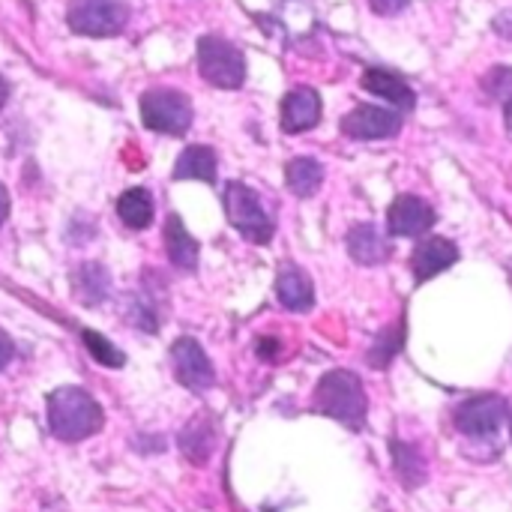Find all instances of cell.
<instances>
[{
    "label": "cell",
    "mask_w": 512,
    "mask_h": 512,
    "mask_svg": "<svg viewBox=\"0 0 512 512\" xmlns=\"http://www.w3.org/2000/svg\"><path fill=\"white\" fill-rule=\"evenodd\" d=\"M45 420H48V432L57 441L78 444V441H87L90 435H96L102 429L105 414L87 390L57 387L45 399Z\"/></svg>",
    "instance_id": "1"
},
{
    "label": "cell",
    "mask_w": 512,
    "mask_h": 512,
    "mask_svg": "<svg viewBox=\"0 0 512 512\" xmlns=\"http://www.w3.org/2000/svg\"><path fill=\"white\" fill-rule=\"evenodd\" d=\"M312 405L318 414L339 420L342 426H348L354 432H360L366 426V414H369L366 390H363L360 378L348 369L327 372L315 387Z\"/></svg>",
    "instance_id": "2"
},
{
    "label": "cell",
    "mask_w": 512,
    "mask_h": 512,
    "mask_svg": "<svg viewBox=\"0 0 512 512\" xmlns=\"http://www.w3.org/2000/svg\"><path fill=\"white\" fill-rule=\"evenodd\" d=\"M138 111H141V123L150 132L159 135H186L192 120H195V108L192 99L180 90H168V87H153L138 99Z\"/></svg>",
    "instance_id": "3"
},
{
    "label": "cell",
    "mask_w": 512,
    "mask_h": 512,
    "mask_svg": "<svg viewBox=\"0 0 512 512\" xmlns=\"http://www.w3.org/2000/svg\"><path fill=\"white\" fill-rule=\"evenodd\" d=\"M225 213H228V222L234 225V231H240L243 240L255 243V246H264L273 240V216L267 213L264 201L258 198V192H252L246 183H228L225 186Z\"/></svg>",
    "instance_id": "4"
},
{
    "label": "cell",
    "mask_w": 512,
    "mask_h": 512,
    "mask_svg": "<svg viewBox=\"0 0 512 512\" xmlns=\"http://www.w3.org/2000/svg\"><path fill=\"white\" fill-rule=\"evenodd\" d=\"M198 72L207 84L219 90H240L246 81V57L243 51L222 36L198 39Z\"/></svg>",
    "instance_id": "5"
},
{
    "label": "cell",
    "mask_w": 512,
    "mask_h": 512,
    "mask_svg": "<svg viewBox=\"0 0 512 512\" xmlns=\"http://www.w3.org/2000/svg\"><path fill=\"white\" fill-rule=\"evenodd\" d=\"M66 21H69V30L78 36L108 39L126 27L129 3L126 0H69Z\"/></svg>",
    "instance_id": "6"
},
{
    "label": "cell",
    "mask_w": 512,
    "mask_h": 512,
    "mask_svg": "<svg viewBox=\"0 0 512 512\" xmlns=\"http://www.w3.org/2000/svg\"><path fill=\"white\" fill-rule=\"evenodd\" d=\"M510 414V405L504 396H492V393H483V396H471L465 399L456 411H453V423L462 435L468 438H495L498 429L504 426Z\"/></svg>",
    "instance_id": "7"
},
{
    "label": "cell",
    "mask_w": 512,
    "mask_h": 512,
    "mask_svg": "<svg viewBox=\"0 0 512 512\" xmlns=\"http://www.w3.org/2000/svg\"><path fill=\"white\" fill-rule=\"evenodd\" d=\"M171 369H174V378L195 393H204L216 384V369H213L210 357L189 336H183L171 345Z\"/></svg>",
    "instance_id": "8"
},
{
    "label": "cell",
    "mask_w": 512,
    "mask_h": 512,
    "mask_svg": "<svg viewBox=\"0 0 512 512\" xmlns=\"http://www.w3.org/2000/svg\"><path fill=\"white\" fill-rule=\"evenodd\" d=\"M342 132L354 141H387L402 132V114L378 105H357L342 117Z\"/></svg>",
    "instance_id": "9"
},
{
    "label": "cell",
    "mask_w": 512,
    "mask_h": 512,
    "mask_svg": "<svg viewBox=\"0 0 512 512\" xmlns=\"http://www.w3.org/2000/svg\"><path fill=\"white\" fill-rule=\"evenodd\" d=\"M432 225H435V210L429 201H423L417 195H399L390 204V213H387L390 237H420Z\"/></svg>",
    "instance_id": "10"
},
{
    "label": "cell",
    "mask_w": 512,
    "mask_h": 512,
    "mask_svg": "<svg viewBox=\"0 0 512 512\" xmlns=\"http://www.w3.org/2000/svg\"><path fill=\"white\" fill-rule=\"evenodd\" d=\"M459 261V246L453 240L444 237H426L417 243V249L411 252V273L414 279L423 285L429 279H435L438 273L450 270Z\"/></svg>",
    "instance_id": "11"
},
{
    "label": "cell",
    "mask_w": 512,
    "mask_h": 512,
    "mask_svg": "<svg viewBox=\"0 0 512 512\" xmlns=\"http://www.w3.org/2000/svg\"><path fill=\"white\" fill-rule=\"evenodd\" d=\"M321 123V96L312 87H294L282 99V132L300 135Z\"/></svg>",
    "instance_id": "12"
},
{
    "label": "cell",
    "mask_w": 512,
    "mask_h": 512,
    "mask_svg": "<svg viewBox=\"0 0 512 512\" xmlns=\"http://www.w3.org/2000/svg\"><path fill=\"white\" fill-rule=\"evenodd\" d=\"M360 84H363V90H369V93L387 99V102L393 105V111H399V114H408V111H414V105H417V93H414L411 84H408L405 78H399L396 72H387V69H378V66H375V69H366V72H363Z\"/></svg>",
    "instance_id": "13"
},
{
    "label": "cell",
    "mask_w": 512,
    "mask_h": 512,
    "mask_svg": "<svg viewBox=\"0 0 512 512\" xmlns=\"http://www.w3.org/2000/svg\"><path fill=\"white\" fill-rule=\"evenodd\" d=\"M348 255L363 264V267H375V264H384L390 258V240L372 225V222H360L348 231Z\"/></svg>",
    "instance_id": "14"
},
{
    "label": "cell",
    "mask_w": 512,
    "mask_h": 512,
    "mask_svg": "<svg viewBox=\"0 0 512 512\" xmlns=\"http://www.w3.org/2000/svg\"><path fill=\"white\" fill-rule=\"evenodd\" d=\"M276 297L291 312H309L315 306L312 279L300 267H282V273L276 279Z\"/></svg>",
    "instance_id": "15"
},
{
    "label": "cell",
    "mask_w": 512,
    "mask_h": 512,
    "mask_svg": "<svg viewBox=\"0 0 512 512\" xmlns=\"http://www.w3.org/2000/svg\"><path fill=\"white\" fill-rule=\"evenodd\" d=\"M165 249H168V258L177 270L189 273L198 267V240L186 231V225L177 213H171L165 219Z\"/></svg>",
    "instance_id": "16"
},
{
    "label": "cell",
    "mask_w": 512,
    "mask_h": 512,
    "mask_svg": "<svg viewBox=\"0 0 512 512\" xmlns=\"http://www.w3.org/2000/svg\"><path fill=\"white\" fill-rule=\"evenodd\" d=\"M216 171H219V159L216 150L207 144H192L177 156L174 165V180H204V183H216Z\"/></svg>",
    "instance_id": "17"
},
{
    "label": "cell",
    "mask_w": 512,
    "mask_h": 512,
    "mask_svg": "<svg viewBox=\"0 0 512 512\" xmlns=\"http://www.w3.org/2000/svg\"><path fill=\"white\" fill-rule=\"evenodd\" d=\"M111 291V276L102 264H81L72 270V294L84 303V306H99L105 303Z\"/></svg>",
    "instance_id": "18"
},
{
    "label": "cell",
    "mask_w": 512,
    "mask_h": 512,
    "mask_svg": "<svg viewBox=\"0 0 512 512\" xmlns=\"http://www.w3.org/2000/svg\"><path fill=\"white\" fill-rule=\"evenodd\" d=\"M285 183L297 198H312L324 183V165L312 156H297L285 168Z\"/></svg>",
    "instance_id": "19"
},
{
    "label": "cell",
    "mask_w": 512,
    "mask_h": 512,
    "mask_svg": "<svg viewBox=\"0 0 512 512\" xmlns=\"http://www.w3.org/2000/svg\"><path fill=\"white\" fill-rule=\"evenodd\" d=\"M213 447H216V429H213V423L204 420V417L192 420V423L180 432V450H183V456H186L189 462H195V465H204V462L210 459Z\"/></svg>",
    "instance_id": "20"
},
{
    "label": "cell",
    "mask_w": 512,
    "mask_h": 512,
    "mask_svg": "<svg viewBox=\"0 0 512 512\" xmlns=\"http://www.w3.org/2000/svg\"><path fill=\"white\" fill-rule=\"evenodd\" d=\"M393 468H396V477L402 480L405 489H417L426 483L429 477V465L423 459V453L411 444H402V441H393Z\"/></svg>",
    "instance_id": "21"
},
{
    "label": "cell",
    "mask_w": 512,
    "mask_h": 512,
    "mask_svg": "<svg viewBox=\"0 0 512 512\" xmlns=\"http://www.w3.org/2000/svg\"><path fill=\"white\" fill-rule=\"evenodd\" d=\"M117 216L126 228L144 231L153 222V195L147 189H126L117 198Z\"/></svg>",
    "instance_id": "22"
},
{
    "label": "cell",
    "mask_w": 512,
    "mask_h": 512,
    "mask_svg": "<svg viewBox=\"0 0 512 512\" xmlns=\"http://www.w3.org/2000/svg\"><path fill=\"white\" fill-rule=\"evenodd\" d=\"M402 345H405V318L378 333V339L369 348V366L372 369H387L399 357Z\"/></svg>",
    "instance_id": "23"
},
{
    "label": "cell",
    "mask_w": 512,
    "mask_h": 512,
    "mask_svg": "<svg viewBox=\"0 0 512 512\" xmlns=\"http://www.w3.org/2000/svg\"><path fill=\"white\" fill-rule=\"evenodd\" d=\"M81 339H84V348L90 351V357H93L99 366H108V369H123V366H126L123 351H120L117 345H111L102 333H96V330H84V333H81Z\"/></svg>",
    "instance_id": "24"
},
{
    "label": "cell",
    "mask_w": 512,
    "mask_h": 512,
    "mask_svg": "<svg viewBox=\"0 0 512 512\" xmlns=\"http://www.w3.org/2000/svg\"><path fill=\"white\" fill-rule=\"evenodd\" d=\"M483 90L489 99H501L507 105L512 99V66H492V72L483 75Z\"/></svg>",
    "instance_id": "25"
},
{
    "label": "cell",
    "mask_w": 512,
    "mask_h": 512,
    "mask_svg": "<svg viewBox=\"0 0 512 512\" xmlns=\"http://www.w3.org/2000/svg\"><path fill=\"white\" fill-rule=\"evenodd\" d=\"M408 3H411V0H369V9H372L375 15L390 18V15H399Z\"/></svg>",
    "instance_id": "26"
},
{
    "label": "cell",
    "mask_w": 512,
    "mask_h": 512,
    "mask_svg": "<svg viewBox=\"0 0 512 512\" xmlns=\"http://www.w3.org/2000/svg\"><path fill=\"white\" fill-rule=\"evenodd\" d=\"M279 351H282V345L276 339H258V357L261 360L273 363V360H279Z\"/></svg>",
    "instance_id": "27"
},
{
    "label": "cell",
    "mask_w": 512,
    "mask_h": 512,
    "mask_svg": "<svg viewBox=\"0 0 512 512\" xmlns=\"http://www.w3.org/2000/svg\"><path fill=\"white\" fill-rule=\"evenodd\" d=\"M12 357H15V345H12L9 333H6V330H0V372L12 363Z\"/></svg>",
    "instance_id": "28"
},
{
    "label": "cell",
    "mask_w": 512,
    "mask_h": 512,
    "mask_svg": "<svg viewBox=\"0 0 512 512\" xmlns=\"http://www.w3.org/2000/svg\"><path fill=\"white\" fill-rule=\"evenodd\" d=\"M6 216H9V192H6L3 183H0V225L6 222Z\"/></svg>",
    "instance_id": "29"
},
{
    "label": "cell",
    "mask_w": 512,
    "mask_h": 512,
    "mask_svg": "<svg viewBox=\"0 0 512 512\" xmlns=\"http://www.w3.org/2000/svg\"><path fill=\"white\" fill-rule=\"evenodd\" d=\"M6 99H9V84H6V78L0 75V111H3Z\"/></svg>",
    "instance_id": "30"
},
{
    "label": "cell",
    "mask_w": 512,
    "mask_h": 512,
    "mask_svg": "<svg viewBox=\"0 0 512 512\" xmlns=\"http://www.w3.org/2000/svg\"><path fill=\"white\" fill-rule=\"evenodd\" d=\"M504 117H507V132L512 135V99L504 105Z\"/></svg>",
    "instance_id": "31"
},
{
    "label": "cell",
    "mask_w": 512,
    "mask_h": 512,
    "mask_svg": "<svg viewBox=\"0 0 512 512\" xmlns=\"http://www.w3.org/2000/svg\"><path fill=\"white\" fill-rule=\"evenodd\" d=\"M510 432H512V420H510Z\"/></svg>",
    "instance_id": "32"
}]
</instances>
